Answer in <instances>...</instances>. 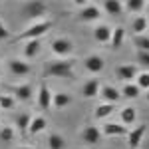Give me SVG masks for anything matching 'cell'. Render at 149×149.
<instances>
[{
    "label": "cell",
    "mask_w": 149,
    "mask_h": 149,
    "mask_svg": "<svg viewBox=\"0 0 149 149\" xmlns=\"http://www.w3.org/2000/svg\"><path fill=\"white\" fill-rule=\"evenodd\" d=\"M10 38V30L4 22H0V40H8Z\"/></svg>",
    "instance_id": "836d02e7"
},
{
    "label": "cell",
    "mask_w": 149,
    "mask_h": 149,
    "mask_svg": "<svg viewBox=\"0 0 149 149\" xmlns=\"http://www.w3.org/2000/svg\"><path fill=\"white\" fill-rule=\"evenodd\" d=\"M113 111H115V103L102 102L100 105H95V109H93V117H95V119H105V117H109Z\"/></svg>",
    "instance_id": "7402d4cb"
},
{
    "label": "cell",
    "mask_w": 149,
    "mask_h": 149,
    "mask_svg": "<svg viewBox=\"0 0 149 149\" xmlns=\"http://www.w3.org/2000/svg\"><path fill=\"white\" fill-rule=\"evenodd\" d=\"M14 107V97L10 93H2L0 95V109H12Z\"/></svg>",
    "instance_id": "1f68e13d"
},
{
    "label": "cell",
    "mask_w": 149,
    "mask_h": 149,
    "mask_svg": "<svg viewBox=\"0 0 149 149\" xmlns=\"http://www.w3.org/2000/svg\"><path fill=\"white\" fill-rule=\"evenodd\" d=\"M48 127V121L44 115H34V117H30V123H28V129H26V133L28 135H38V133H42L44 129Z\"/></svg>",
    "instance_id": "8fae6325"
},
{
    "label": "cell",
    "mask_w": 149,
    "mask_h": 149,
    "mask_svg": "<svg viewBox=\"0 0 149 149\" xmlns=\"http://www.w3.org/2000/svg\"><path fill=\"white\" fill-rule=\"evenodd\" d=\"M147 30V18L145 16H135L131 20V32L133 34H145Z\"/></svg>",
    "instance_id": "484cf974"
},
{
    "label": "cell",
    "mask_w": 149,
    "mask_h": 149,
    "mask_svg": "<svg viewBox=\"0 0 149 149\" xmlns=\"http://www.w3.org/2000/svg\"><path fill=\"white\" fill-rule=\"evenodd\" d=\"M10 92H12L10 93L12 97H16V100H20V102H28V100H32V95H34V90H32V86H30V84L14 86Z\"/></svg>",
    "instance_id": "7c38bea8"
},
{
    "label": "cell",
    "mask_w": 149,
    "mask_h": 149,
    "mask_svg": "<svg viewBox=\"0 0 149 149\" xmlns=\"http://www.w3.org/2000/svg\"><path fill=\"white\" fill-rule=\"evenodd\" d=\"M137 64L139 66H149V52L137 50Z\"/></svg>",
    "instance_id": "d6a6232c"
},
{
    "label": "cell",
    "mask_w": 149,
    "mask_h": 149,
    "mask_svg": "<svg viewBox=\"0 0 149 149\" xmlns=\"http://www.w3.org/2000/svg\"><path fill=\"white\" fill-rule=\"evenodd\" d=\"M133 46L137 50L149 52V36L147 34H133Z\"/></svg>",
    "instance_id": "4316f807"
},
{
    "label": "cell",
    "mask_w": 149,
    "mask_h": 149,
    "mask_svg": "<svg viewBox=\"0 0 149 149\" xmlns=\"http://www.w3.org/2000/svg\"><path fill=\"white\" fill-rule=\"evenodd\" d=\"M103 10L109 16H121L123 14V0H103Z\"/></svg>",
    "instance_id": "ffe728a7"
},
{
    "label": "cell",
    "mask_w": 149,
    "mask_h": 149,
    "mask_svg": "<svg viewBox=\"0 0 149 149\" xmlns=\"http://www.w3.org/2000/svg\"><path fill=\"white\" fill-rule=\"evenodd\" d=\"M127 129L123 123H105V125L102 127V133L103 135H107V137H121V135H125Z\"/></svg>",
    "instance_id": "2e32d148"
},
{
    "label": "cell",
    "mask_w": 149,
    "mask_h": 149,
    "mask_svg": "<svg viewBox=\"0 0 149 149\" xmlns=\"http://www.w3.org/2000/svg\"><path fill=\"white\" fill-rule=\"evenodd\" d=\"M133 80H135L133 84L137 86L139 90H147L149 88V74L147 72H137V76H135Z\"/></svg>",
    "instance_id": "f546056e"
},
{
    "label": "cell",
    "mask_w": 149,
    "mask_h": 149,
    "mask_svg": "<svg viewBox=\"0 0 149 149\" xmlns=\"http://www.w3.org/2000/svg\"><path fill=\"white\" fill-rule=\"evenodd\" d=\"M48 147L50 149H64L66 147V141H64V137L60 133H52L48 137Z\"/></svg>",
    "instance_id": "83f0119b"
},
{
    "label": "cell",
    "mask_w": 149,
    "mask_h": 149,
    "mask_svg": "<svg viewBox=\"0 0 149 149\" xmlns=\"http://www.w3.org/2000/svg\"><path fill=\"white\" fill-rule=\"evenodd\" d=\"M40 48H42L40 38H36V40H24V48H22L24 58H26V60H34V58L40 54Z\"/></svg>",
    "instance_id": "5bb4252c"
},
{
    "label": "cell",
    "mask_w": 149,
    "mask_h": 149,
    "mask_svg": "<svg viewBox=\"0 0 149 149\" xmlns=\"http://www.w3.org/2000/svg\"><path fill=\"white\" fill-rule=\"evenodd\" d=\"M97 95H100L102 102H105V103H117L119 97H121V93H119V90H117L115 86H100Z\"/></svg>",
    "instance_id": "9c48e42d"
},
{
    "label": "cell",
    "mask_w": 149,
    "mask_h": 149,
    "mask_svg": "<svg viewBox=\"0 0 149 149\" xmlns=\"http://www.w3.org/2000/svg\"><path fill=\"white\" fill-rule=\"evenodd\" d=\"M74 2H76L78 6H86V4H88V0H74Z\"/></svg>",
    "instance_id": "e575fe53"
},
{
    "label": "cell",
    "mask_w": 149,
    "mask_h": 149,
    "mask_svg": "<svg viewBox=\"0 0 149 149\" xmlns=\"http://www.w3.org/2000/svg\"><path fill=\"white\" fill-rule=\"evenodd\" d=\"M46 12H48V4L44 0H24V4H22L24 18L36 22V20H42L46 16Z\"/></svg>",
    "instance_id": "3957f363"
},
{
    "label": "cell",
    "mask_w": 149,
    "mask_h": 149,
    "mask_svg": "<svg viewBox=\"0 0 149 149\" xmlns=\"http://www.w3.org/2000/svg\"><path fill=\"white\" fill-rule=\"evenodd\" d=\"M74 102V97L70 95L68 92H58V93H52V105L56 107V109H64V107H68L70 103Z\"/></svg>",
    "instance_id": "ac0fdd59"
},
{
    "label": "cell",
    "mask_w": 149,
    "mask_h": 149,
    "mask_svg": "<svg viewBox=\"0 0 149 149\" xmlns=\"http://www.w3.org/2000/svg\"><path fill=\"white\" fill-rule=\"evenodd\" d=\"M119 115H121V123H123V125H133L135 119H137V109H135L133 105H125V107L119 111Z\"/></svg>",
    "instance_id": "603a6c76"
},
{
    "label": "cell",
    "mask_w": 149,
    "mask_h": 149,
    "mask_svg": "<svg viewBox=\"0 0 149 149\" xmlns=\"http://www.w3.org/2000/svg\"><path fill=\"white\" fill-rule=\"evenodd\" d=\"M14 137H16L14 127H10V125L0 127V141H2V143H10V141H14Z\"/></svg>",
    "instance_id": "f1b7e54d"
},
{
    "label": "cell",
    "mask_w": 149,
    "mask_h": 149,
    "mask_svg": "<svg viewBox=\"0 0 149 149\" xmlns=\"http://www.w3.org/2000/svg\"><path fill=\"white\" fill-rule=\"evenodd\" d=\"M38 105H40L42 109L52 107V90L48 88L46 81H42L40 88H38Z\"/></svg>",
    "instance_id": "9a60e30c"
},
{
    "label": "cell",
    "mask_w": 149,
    "mask_h": 149,
    "mask_svg": "<svg viewBox=\"0 0 149 149\" xmlns=\"http://www.w3.org/2000/svg\"><path fill=\"white\" fill-rule=\"evenodd\" d=\"M137 72H139V68L135 64H123V66L115 68V76H117L119 80H123V81H131L137 76Z\"/></svg>",
    "instance_id": "4fadbf2b"
},
{
    "label": "cell",
    "mask_w": 149,
    "mask_h": 149,
    "mask_svg": "<svg viewBox=\"0 0 149 149\" xmlns=\"http://www.w3.org/2000/svg\"><path fill=\"white\" fill-rule=\"evenodd\" d=\"M0 78H2V70H0Z\"/></svg>",
    "instance_id": "8d00e7d4"
},
{
    "label": "cell",
    "mask_w": 149,
    "mask_h": 149,
    "mask_svg": "<svg viewBox=\"0 0 149 149\" xmlns=\"http://www.w3.org/2000/svg\"><path fill=\"white\" fill-rule=\"evenodd\" d=\"M121 95L127 97V100H137L139 95H141V90H139L135 84H131V81H125V86H123V90H121Z\"/></svg>",
    "instance_id": "cb8c5ba5"
},
{
    "label": "cell",
    "mask_w": 149,
    "mask_h": 149,
    "mask_svg": "<svg viewBox=\"0 0 149 149\" xmlns=\"http://www.w3.org/2000/svg\"><path fill=\"white\" fill-rule=\"evenodd\" d=\"M100 18H102V10L97 6H92V4L81 6L80 14H78V20L80 22H97Z\"/></svg>",
    "instance_id": "52a82bcc"
},
{
    "label": "cell",
    "mask_w": 149,
    "mask_h": 149,
    "mask_svg": "<svg viewBox=\"0 0 149 149\" xmlns=\"http://www.w3.org/2000/svg\"><path fill=\"white\" fill-rule=\"evenodd\" d=\"M52 28H54V22L48 20V18H42V20L32 22L28 28H26V32H22L16 40H18V42H24V40H36V38H42V36H46Z\"/></svg>",
    "instance_id": "7a4b0ae2"
},
{
    "label": "cell",
    "mask_w": 149,
    "mask_h": 149,
    "mask_svg": "<svg viewBox=\"0 0 149 149\" xmlns=\"http://www.w3.org/2000/svg\"><path fill=\"white\" fill-rule=\"evenodd\" d=\"M30 117L32 115L30 113H20L18 117H16V127L22 131V133H26V129H28V123H30Z\"/></svg>",
    "instance_id": "4dcf8cb0"
},
{
    "label": "cell",
    "mask_w": 149,
    "mask_h": 149,
    "mask_svg": "<svg viewBox=\"0 0 149 149\" xmlns=\"http://www.w3.org/2000/svg\"><path fill=\"white\" fill-rule=\"evenodd\" d=\"M109 36H111V28L105 26V24H97L93 28V40L100 42V44H107L109 42Z\"/></svg>",
    "instance_id": "44dd1931"
},
{
    "label": "cell",
    "mask_w": 149,
    "mask_h": 149,
    "mask_svg": "<svg viewBox=\"0 0 149 149\" xmlns=\"http://www.w3.org/2000/svg\"><path fill=\"white\" fill-rule=\"evenodd\" d=\"M145 133H147V125L145 123H141V125L133 127L131 131H127V145L129 149H139L141 147V143H143V139H145Z\"/></svg>",
    "instance_id": "5b68a950"
},
{
    "label": "cell",
    "mask_w": 149,
    "mask_h": 149,
    "mask_svg": "<svg viewBox=\"0 0 149 149\" xmlns=\"http://www.w3.org/2000/svg\"><path fill=\"white\" fill-rule=\"evenodd\" d=\"M145 0H125V4H123V10L131 12V14H139V12L145 10Z\"/></svg>",
    "instance_id": "d4e9b609"
},
{
    "label": "cell",
    "mask_w": 149,
    "mask_h": 149,
    "mask_svg": "<svg viewBox=\"0 0 149 149\" xmlns=\"http://www.w3.org/2000/svg\"><path fill=\"white\" fill-rule=\"evenodd\" d=\"M123 42H125V30L121 28V26H117V28H111V36H109V46L117 50V48L123 46Z\"/></svg>",
    "instance_id": "d6986e66"
},
{
    "label": "cell",
    "mask_w": 149,
    "mask_h": 149,
    "mask_svg": "<svg viewBox=\"0 0 149 149\" xmlns=\"http://www.w3.org/2000/svg\"><path fill=\"white\" fill-rule=\"evenodd\" d=\"M16 149H34V147H16Z\"/></svg>",
    "instance_id": "d590c367"
},
{
    "label": "cell",
    "mask_w": 149,
    "mask_h": 149,
    "mask_svg": "<svg viewBox=\"0 0 149 149\" xmlns=\"http://www.w3.org/2000/svg\"><path fill=\"white\" fill-rule=\"evenodd\" d=\"M81 141L88 145H97L102 141V131L95 125H86L81 129Z\"/></svg>",
    "instance_id": "ba28073f"
},
{
    "label": "cell",
    "mask_w": 149,
    "mask_h": 149,
    "mask_svg": "<svg viewBox=\"0 0 149 149\" xmlns=\"http://www.w3.org/2000/svg\"><path fill=\"white\" fill-rule=\"evenodd\" d=\"M8 70H10L12 76H16V78H24V76H28L30 74V64H28V60H22V58H12L10 62H8Z\"/></svg>",
    "instance_id": "8992f818"
},
{
    "label": "cell",
    "mask_w": 149,
    "mask_h": 149,
    "mask_svg": "<svg viewBox=\"0 0 149 149\" xmlns=\"http://www.w3.org/2000/svg\"><path fill=\"white\" fill-rule=\"evenodd\" d=\"M52 54L56 58H70L74 54V42L70 38H56L52 42Z\"/></svg>",
    "instance_id": "277c9868"
},
{
    "label": "cell",
    "mask_w": 149,
    "mask_h": 149,
    "mask_svg": "<svg viewBox=\"0 0 149 149\" xmlns=\"http://www.w3.org/2000/svg\"><path fill=\"white\" fill-rule=\"evenodd\" d=\"M44 76L46 78H72L74 76V60L70 58H58L44 64Z\"/></svg>",
    "instance_id": "6da1fadb"
},
{
    "label": "cell",
    "mask_w": 149,
    "mask_h": 149,
    "mask_svg": "<svg viewBox=\"0 0 149 149\" xmlns=\"http://www.w3.org/2000/svg\"><path fill=\"white\" fill-rule=\"evenodd\" d=\"M100 80L97 78H92V80H88L84 86H81V93H84V97H88V100H92V97H97V92H100Z\"/></svg>",
    "instance_id": "e0dca14e"
},
{
    "label": "cell",
    "mask_w": 149,
    "mask_h": 149,
    "mask_svg": "<svg viewBox=\"0 0 149 149\" xmlns=\"http://www.w3.org/2000/svg\"><path fill=\"white\" fill-rule=\"evenodd\" d=\"M84 68L88 72H92V74H100L105 68V60L102 56H97V54H92V56H88L84 60Z\"/></svg>",
    "instance_id": "30bf717a"
}]
</instances>
